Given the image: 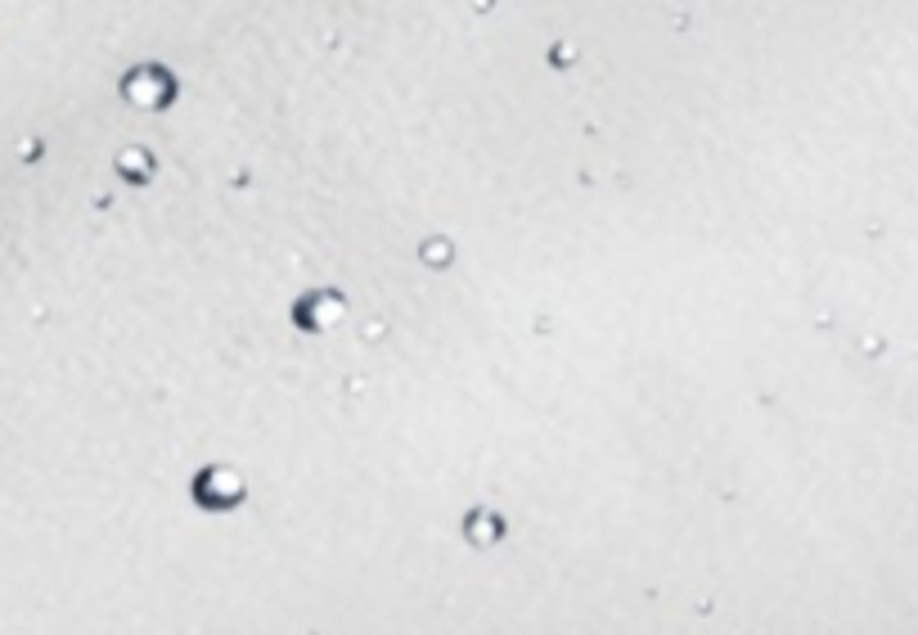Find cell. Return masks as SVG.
<instances>
[{
	"label": "cell",
	"instance_id": "cell-3",
	"mask_svg": "<svg viewBox=\"0 0 918 635\" xmlns=\"http://www.w3.org/2000/svg\"><path fill=\"white\" fill-rule=\"evenodd\" d=\"M342 316H347V302H342V293H333V289L306 293V298L293 307V320L302 329H333Z\"/></svg>",
	"mask_w": 918,
	"mask_h": 635
},
{
	"label": "cell",
	"instance_id": "cell-6",
	"mask_svg": "<svg viewBox=\"0 0 918 635\" xmlns=\"http://www.w3.org/2000/svg\"><path fill=\"white\" fill-rule=\"evenodd\" d=\"M419 257H428L432 266H450V257H455V253H450L446 239H428V244L419 248Z\"/></svg>",
	"mask_w": 918,
	"mask_h": 635
},
{
	"label": "cell",
	"instance_id": "cell-4",
	"mask_svg": "<svg viewBox=\"0 0 918 635\" xmlns=\"http://www.w3.org/2000/svg\"><path fill=\"white\" fill-rule=\"evenodd\" d=\"M464 532L473 545H495L504 536V523L491 514V509H473V514L464 518Z\"/></svg>",
	"mask_w": 918,
	"mask_h": 635
},
{
	"label": "cell",
	"instance_id": "cell-1",
	"mask_svg": "<svg viewBox=\"0 0 918 635\" xmlns=\"http://www.w3.org/2000/svg\"><path fill=\"white\" fill-rule=\"evenodd\" d=\"M122 95L144 113H158L176 100V77L167 73L162 64H140L122 77Z\"/></svg>",
	"mask_w": 918,
	"mask_h": 635
},
{
	"label": "cell",
	"instance_id": "cell-2",
	"mask_svg": "<svg viewBox=\"0 0 918 635\" xmlns=\"http://www.w3.org/2000/svg\"><path fill=\"white\" fill-rule=\"evenodd\" d=\"M243 496H248V482H243L230 464H207V469L194 478V500L203 509H216V514L239 509Z\"/></svg>",
	"mask_w": 918,
	"mask_h": 635
},
{
	"label": "cell",
	"instance_id": "cell-5",
	"mask_svg": "<svg viewBox=\"0 0 918 635\" xmlns=\"http://www.w3.org/2000/svg\"><path fill=\"white\" fill-rule=\"evenodd\" d=\"M117 167H122V176H126V181H149L153 158L144 154V149H126V154L117 158Z\"/></svg>",
	"mask_w": 918,
	"mask_h": 635
}]
</instances>
